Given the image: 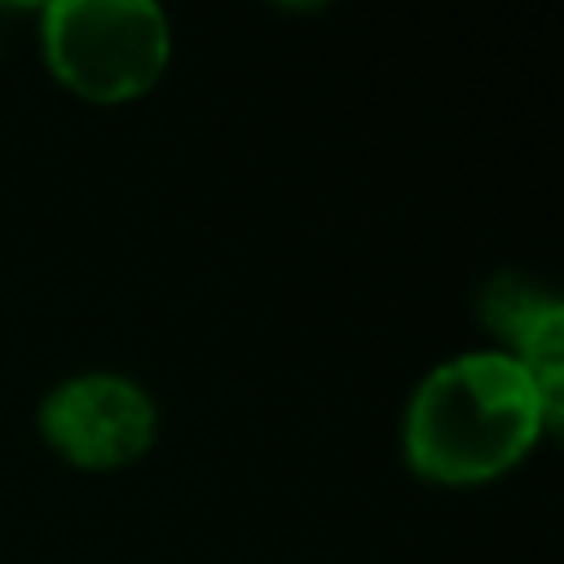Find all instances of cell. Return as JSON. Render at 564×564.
Returning <instances> with one entry per match:
<instances>
[{"instance_id": "6da1fadb", "label": "cell", "mask_w": 564, "mask_h": 564, "mask_svg": "<svg viewBox=\"0 0 564 564\" xmlns=\"http://www.w3.org/2000/svg\"><path fill=\"white\" fill-rule=\"evenodd\" d=\"M555 423L533 375L507 352L436 366L405 410V458L427 480L476 485L516 467Z\"/></svg>"}, {"instance_id": "7a4b0ae2", "label": "cell", "mask_w": 564, "mask_h": 564, "mask_svg": "<svg viewBox=\"0 0 564 564\" xmlns=\"http://www.w3.org/2000/svg\"><path fill=\"white\" fill-rule=\"evenodd\" d=\"M167 18L145 0H57L44 9V57L88 101L141 97L167 66Z\"/></svg>"}, {"instance_id": "3957f363", "label": "cell", "mask_w": 564, "mask_h": 564, "mask_svg": "<svg viewBox=\"0 0 564 564\" xmlns=\"http://www.w3.org/2000/svg\"><path fill=\"white\" fill-rule=\"evenodd\" d=\"M44 441L75 467L110 471L154 441V401L123 375H75L40 405Z\"/></svg>"}, {"instance_id": "277c9868", "label": "cell", "mask_w": 564, "mask_h": 564, "mask_svg": "<svg viewBox=\"0 0 564 564\" xmlns=\"http://www.w3.org/2000/svg\"><path fill=\"white\" fill-rule=\"evenodd\" d=\"M480 322L489 330H498L511 352L533 383L542 388L546 405L560 419V383H564V304L555 295H546L542 286H533L529 278L516 273H498L485 282L480 291Z\"/></svg>"}]
</instances>
